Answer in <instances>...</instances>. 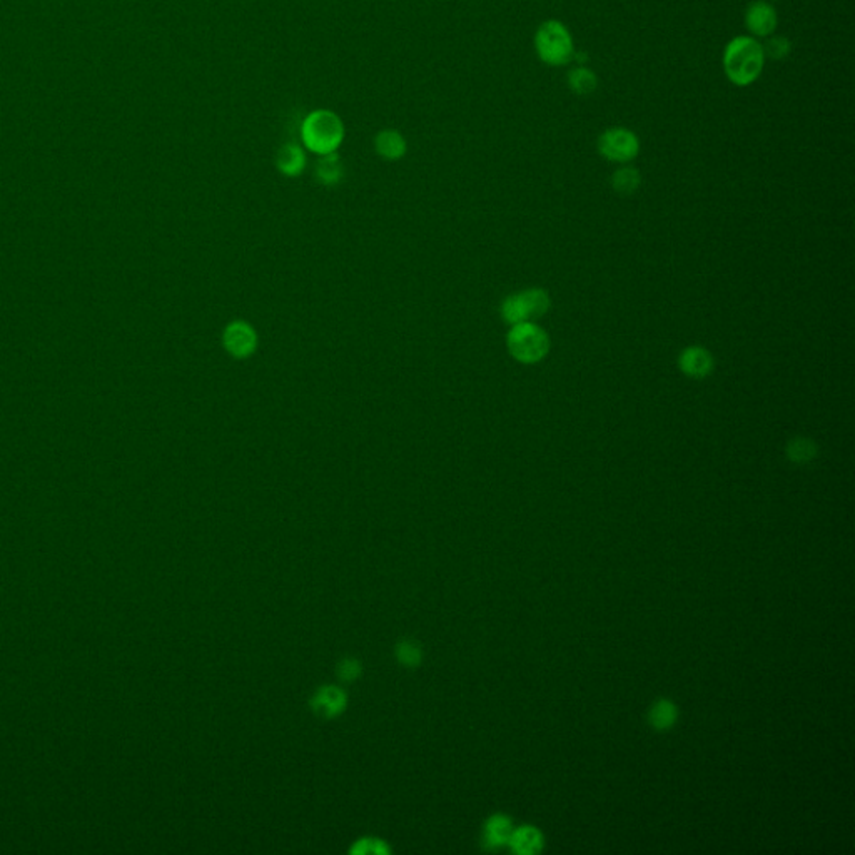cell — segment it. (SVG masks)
Masks as SVG:
<instances>
[{
	"instance_id": "obj_1",
	"label": "cell",
	"mask_w": 855,
	"mask_h": 855,
	"mask_svg": "<svg viewBox=\"0 0 855 855\" xmlns=\"http://www.w3.org/2000/svg\"><path fill=\"white\" fill-rule=\"evenodd\" d=\"M765 59L759 39L752 35H737L723 49L722 67L731 84L737 87H749L759 81Z\"/></svg>"
},
{
	"instance_id": "obj_2",
	"label": "cell",
	"mask_w": 855,
	"mask_h": 855,
	"mask_svg": "<svg viewBox=\"0 0 855 855\" xmlns=\"http://www.w3.org/2000/svg\"><path fill=\"white\" fill-rule=\"evenodd\" d=\"M346 136L343 119L331 109H314L301 123V142L316 156L338 152Z\"/></svg>"
},
{
	"instance_id": "obj_3",
	"label": "cell",
	"mask_w": 855,
	"mask_h": 855,
	"mask_svg": "<svg viewBox=\"0 0 855 855\" xmlns=\"http://www.w3.org/2000/svg\"><path fill=\"white\" fill-rule=\"evenodd\" d=\"M535 53L550 67H564L575 59L574 35L564 22L550 19L538 25L533 37Z\"/></svg>"
},
{
	"instance_id": "obj_4",
	"label": "cell",
	"mask_w": 855,
	"mask_h": 855,
	"mask_svg": "<svg viewBox=\"0 0 855 855\" xmlns=\"http://www.w3.org/2000/svg\"><path fill=\"white\" fill-rule=\"evenodd\" d=\"M506 345L510 355L516 361L523 365H533L548 355L550 339L542 328L526 321L511 326L510 333L506 336Z\"/></svg>"
},
{
	"instance_id": "obj_5",
	"label": "cell",
	"mask_w": 855,
	"mask_h": 855,
	"mask_svg": "<svg viewBox=\"0 0 855 855\" xmlns=\"http://www.w3.org/2000/svg\"><path fill=\"white\" fill-rule=\"evenodd\" d=\"M550 310V296L543 290H526L511 294L501 304V316L508 324H520L540 318Z\"/></svg>"
},
{
	"instance_id": "obj_6",
	"label": "cell",
	"mask_w": 855,
	"mask_h": 855,
	"mask_svg": "<svg viewBox=\"0 0 855 855\" xmlns=\"http://www.w3.org/2000/svg\"><path fill=\"white\" fill-rule=\"evenodd\" d=\"M598 152L610 162L626 164L640 152V141L626 127H610L598 137Z\"/></svg>"
},
{
	"instance_id": "obj_7",
	"label": "cell",
	"mask_w": 855,
	"mask_h": 855,
	"mask_svg": "<svg viewBox=\"0 0 855 855\" xmlns=\"http://www.w3.org/2000/svg\"><path fill=\"white\" fill-rule=\"evenodd\" d=\"M221 343L226 353L234 359H248L258 351L260 338L252 324L248 321H232L228 324L221 336Z\"/></svg>"
},
{
	"instance_id": "obj_8",
	"label": "cell",
	"mask_w": 855,
	"mask_h": 855,
	"mask_svg": "<svg viewBox=\"0 0 855 855\" xmlns=\"http://www.w3.org/2000/svg\"><path fill=\"white\" fill-rule=\"evenodd\" d=\"M743 24L752 37L767 39L775 34L779 25L777 9L767 0H752L743 14Z\"/></svg>"
},
{
	"instance_id": "obj_9",
	"label": "cell",
	"mask_w": 855,
	"mask_h": 855,
	"mask_svg": "<svg viewBox=\"0 0 855 855\" xmlns=\"http://www.w3.org/2000/svg\"><path fill=\"white\" fill-rule=\"evenodd\" d=\"M276 167L286 178H298L301 176L308 164L306 151L296 142H290L280 147L276 154Z\"/></svg>"
},
{
	"instance_id": "obj_10",
	"label": "cell",
	"mask_w": 855,
	"mask_h": 855,
	"mask_svg": "<svg viewBox=\"0 0 855 855\" xmlns=\"http://www.w3.org/2000/svg\"><path fill=\"white\" fill-rule=\"evenodd\" d=\"M375 151L387 161H399L407 156V139L398 129H383L375 136Z\"/></svg>"
},
{
	"instance_id": "obj_11",
	"label": "cell",
	"mask_w": 855,
	"mask_h": 855,
	"mask_svg": "<svg viewBox=\"0 0 855 855\" xmlns=\"http://www.w3.org/2000/svg\"><path fill=\"white\" fill-rule=\"evenodd\" d=\"M311 707L321 717H336L345 710V692L338 687H323L314 693Z\"/></svg>"
},
{
	"instance_id": "obj_12",
	"label": "cell",
	"mask_w": 855,
	"mask_h": 855,
	"mask_svg": "<svg viewBox=\"0 0 855 855\" xmlns=\"http://www.w3.org/2000/svg\"><path fill=\"white\" fill-rule=\"evenodd\" d=\"M713 368V359L709 351L699 346H692L680 356V369L695 379H702L710 375Z\"/></svg>"
},
{
	"instance_id": "obj_13",
	"label": "cell",
	"mask_w": 855,
	"mask_h": 855,
	"mask_svg": "<svg viewBox=\"0 0 855 855\" xmlns=\"http://www.w3.org/2000/svg\"><path fill=\"white\" fill-rule=\"evenodd\" d=\"M314 176L319 184L328 188L339 184L345 178V166H343L341 157L338 156V152L319 156L314 167Z\"/></svg>"
},
{
	"instance_id": "obj_14",
	"label": "cell",
	"mask_w": 855,
	"mask_h": 855,
	"mask_svg": "<svg viewBox=\"0 0 855 855\" xmlns=\"http://www.w3.org/2000/svg\"><path fill=\"white\" fill-rule=\"evenodd\" d=\"M566 83L574 94L584 97V95H592L596 91L598 77L590 67L576 65L574 69H570V73L566 75Z\"/></svg>"
},
{
	"instance_id": "obj_15",
	"label": "cell",
	"mask_w": 855,
	"mask_h": 855,
	"mask_svg": "<svg viewBox=\"0 0 855 855\" xmlns=\"http://www.w3.org/2000/svg\"><path fill=\"white\" fill-rule=\"evenodd\" d=\"M511 829L510 819L505 815H493L485 827V842L491 849H496L501 845L510 844Z\"/></svg>"
},
{
	"instance_id": "obj_16",
	"label": "cell",
	"mask_w": 855,
	"mask_h": 855,
	"mask_svg": "<svg viewBox=\"0 0 855 855\" xmlns=\"http://www.w3.org/2000/svg\"><path fill=\"white\" fill-rule=\"evenodd\" d=\"M510 844L518 854H536L542 849L543 837L535 827H522L513 830Z\"/></svg>"
},
{
	"instance_id": "obj_17",
	"label": "cell",
	"mask_w": 855,
	"mask_h": 855,
	"mask_svg": "<svg viewBox=\"0 0 855 855\" xmlns=\"http://www.w3.org/2000/svg\"><path fill=\"white\" fill-rule=\"evenodd\" d=\"M640 172L636 171L635 167L624 166L620 169H616L614 178H612V186L615 189L618 194H632L635 192L638 186H640Z\"/></svg>"
},
{
	"instance_id": "obj_18",
	"label": "cell",
	"mask_w": 855,
	"mask_h": 855,
	"mask_svg": "<svg viewBox=\"0 0 855 855\" xmlns=\"http://www.w3.org/2000/svg\"><path fill=\"white\" fill-rule=\"evenodd\" d=\"M675 720H677V709L668 700H660L650 712V723L658 731H665L668 727H672Z\"/></svg>"
},
{
	"instance_id": "obj_19",
	"label": "cell",
	"mask_w": 855,
	"mask_h": 855,
	"mask_svg": "<svg viewBox=\"0 0 855 855\" xmlns=\"http://www.w3.org/2000/svg\"><path fill=\"white\" fill-rule=\"evenodd\" d=\"M787 455L793 463H809L817 457V445L807 438H795L787 447Z\"/></svg>"
},
{
	"instance_id": "obj_20",
	"label": "cell",
	"mask_w": 855,
	"mask_h": 855,
	"mask_svg": "<svg viewBox=\"0 0 855 855\" xmlns=\"http://www.w3.org/2000/svg\"><path fill=\"white\" fill-rule=\"evenodd\" d=\"M765 57L773 59V61H782L787 55H791L792 51V42L783 35H771L767 37L765 44H762Z\"/></svg>"
},
{
	"instance_id": "obj_21",
	"label": "cell",
	"mask_w": 855,
	"mask_h": 855,
	"mask_svg": "<svg viewBox=\"0 0 855 855\" xmlns=\"http://www.w3.org/2000/svg\"><path fill=\"white\" fill-rule=\"evenodd\" d=\"M397 655L401 663L408 667H415L421 660V650L415 642H401L397 647Z\"/></svg>"
},
{
	"instance_id": "obj_22",
	"label": "cell",
	"mask_w": 855,
	"mask_h": 855,
	"mask_svg": "<svg viewBox=\"0 0 855 855\" xmlns=\"http://www.w3.org/2000/svg\"><path fill=\"white\" fill-rule=\"evenodd\" d=\"M353 852L356 854H388V847L383 840H378V839H363V840H358L355 847H353Z\"/></svg>"
},
{
	"instance_id": "obj_23",
	"label": "cell",
	"mask_w": 855,
	"mask_h": 855,
	"mask_svg": "<svg viewBox=\"0 0 855 855\" xmlns=\"http://www.w3.org/2000/svg\"><path fill=\"white\" fill-rule=\"evenodd\" d=\"M359 672H361L359 663H358L356 660H351V658H348V660H345V662H341V665H339V668H338V675H339V678L346 680V682H351V680H355V678L359 675Z\"/></svg>"
}]
</instances>
